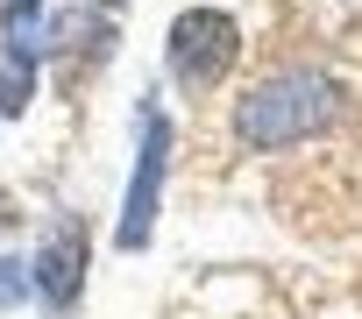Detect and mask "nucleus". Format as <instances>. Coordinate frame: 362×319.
<instances>
[{
	"mask_svg": "<svg viewBox=\"0 0 362 319\" xmlns=\"http://www.w3.org/2000/svg\"><path fill=\"white\" fill-rule=\"evenodd\" d=\"M348 114V92L327 78V71H313V64H284V71H270V78H256L249 92H242V107H235V142L242 149H298V142H320L334 121Z\"/></svg>",
	"mask_w": 362,
	"mask_h": 319,
	"instance_id": "nucleus-1",
	"label": "nucleus"
},
{
	"mask_svg": "<svg viewBox=\"0 0 362 319\" xmlns=\"http://www.w3.org/2000/svg\"><path fill=\"white\" fill-rule=\"evenodd\" d=\"M235 64H242V22H235V15H221V8H185V15L170 22V36H163V71H170V85L185 92V100L221 92Z\"/></svg>",
	"mask_w": 362,
	"mask_h": 319,
	"instance_id": "nucleus-2",
	"label": "nucleus"
},
{
	"mask_svg": "<svg viewBox=\"0 0 362 319\" xmlns=\"http://www.w3.org/2000/svg\"><path fill=\"white\" fill-rule=\"evenodd\" d=\"M163 171H170V114L149 100L142 107V142H135V171L121 192V220H114V248L135 255L156 234V206H163Z\"/></svg>",
	"mask_w": 362,
	"mask_h": 319,
	"instance_id": "nucleus-3",
	"label": "nucleus"
},
{
	"mask_svg": "<svg viewBox=\"0 0 362 319\" xmlns=\"http://www.w3.org/2000/svg\"><path fill=\"white\" fill-rule=\"evenodd\" d=\"M29 263H36V298L50 312H78V298H86V220H57Z\"/></svg>",
	"mask_w": 362,
	"mask_h": 319,
	"instance_id": "nucleus-4",
	"label": "nucleus"
},
{
	"mask_svg": "<svg viewBox=\"0 0 362 319\" xmlns=\"http://www.w3.org/2000/svg\"><path fill=\"white\" fill-rule=\"evenodd\" d=\"M29 100H36V57L8 50L0 57V114H22Z\"/></svg>",
	"mask_w": 362,
	"mask_h": 319,
	"instance_id": "nucleus-5",
	"label": "nucleus"
},
{
	"mask_svg": "<svg viewBox=\"0 0 362 319\" xmlns=\"http://www.w3.org/2000/svg\"><path fill=\"white\" fill-rule=\"evenodd\" d=\"M29 291H36V263L29 255H0V312H15Z\"/></svg>",
	"mask_w": 362,
	"mask_h": 319,
	"instance_id": "nucleus-6",
	"label": "nucleus"
},
{
	"mask_svg": "<svg viewBox=\"0 0 362 319\" xmlns=\"http://www.w3.org/2000/svg\"><path fill=\"white\" fill-rule=\"evenodd\" d=\"M100 8H107V15H114V8H128V0H100Z\"/></svg>",
	"mask_w": 362,
	"mask_h": 319,
	"instance_id": "nucleus-7",
	"label": "nucleus"
}]
</instances>
